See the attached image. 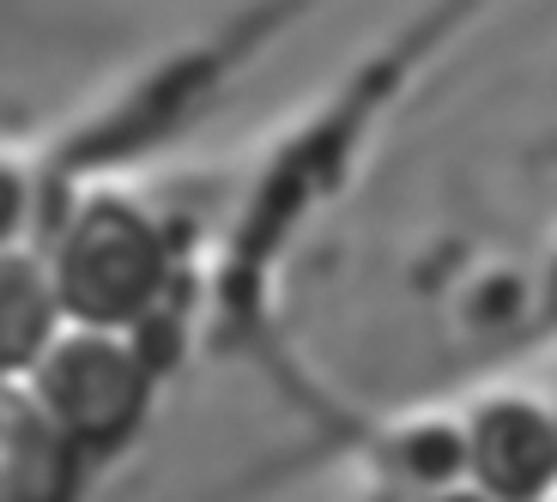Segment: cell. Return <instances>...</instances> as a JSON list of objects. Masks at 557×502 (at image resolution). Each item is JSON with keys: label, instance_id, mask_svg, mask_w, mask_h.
Segmentation results:
<instances>
[{"label": "cell", "instance_id": "12", "mask_svg": "<svg viewBox=\"0 0 557 502\" xmlns=\"http://www.w3.org/2000/svg\"><path fill=\"white\" fill-rule=\"evenodd\" d=\"M545 502H557V490H552V497H545Z\"/></svg>", "mask_w": 557, "mask_h": 502}, {"label": "cell", "instance_id": "5", "mask_svg": "<svg viewBox=\"0 0 557 502\" xmlns=\"http://www.w3.org/2000/svg\"><path fill=\"white\" fill-rule=\"evenodd\" d=\"M55 334L61 309L42 273V254L0 249V381H25Z\"/></svg>", "mask_w": 557, "mask_h": 502}, {"label": "cell", "instance_id": "10", "mask_svg": "<svg viewBox=\"0 0 557 502\" xmlns=\"http://www.w3.org/2000/svg\"><path fill=\"white\" fill-rule=\"evenodd\" d=\"M545 297H552V315H557V254H552V273H545Z\"/></svg>", "mask_w": 557, "mask_h": 502}, {"label": "cell", "instance_id": "3", "mask_svg": "<svg viewBox=\"0 0 557 502\" xmlns=\"http://www.w3.org/2000/svg\"><path fill=\"white\" fill-rule=\"evenodd\" d=\"M467 473L491 502H545L557 490V430L552 405L533 400H485L467 418Z\"/></svg>", "mask_w": 557, "mask_h": 502}, {"label": "cell", "instance_id": "9", "mask_svg": "<svg viewBox=\"0 0 557 502\" xmlns=\"http://www.w3.org/2000/svg\"><path fill=\"white\" fill-rule=\"evenodd\" d=\"M431 502H491V497H479V490H460V485H455V490H436Z\"/></svg>", "mask_w": 557, "mask_h": 502}, {"label": "cell", "instance_id": "8", "mask_svg": "<svg viewBox=\"0 0 557 502\" xmlns=\"http://www.w3.org/2000/svg\"><path fill=\"white\" fill-rule=\"evenodd\" d=\"M25 206H30V188H25V176L0 164V249H13L18 224H25Z\"/></svg>", "mask_w": 557, "mask_h": 502}, {"label": "cell", "instance_id": "1", "mask_svg": "<svg viewBox=\"0 0 557 502\" xmlns=\"http://www.w3.org/2000/svg\"><path fill=\"white\" fill-rule=\"evenodd\" d=\"M42 273H49V291H55L61 327L127 334L164 297L170 249L139 206L98 194L61 218L55 242L42 254Z\"/></svg>", "mask_w": 557, "mask_h": 502}, {"label": "cell", "instance_id": "4", "mask_svg": "<svg viewBox=\"0 0 557 502\" xmlns=\"http://www.w3.org/2000/svg\"><path fill=\"white\" fill-rule=\"evenodd\" d=\"M73 461L79 454L30 405L25 381H0V502H67Z\"/></svg>", "mask_w": 557, "mask_h": 502}, {"label": "cell", "instance_id": "7", "mask_svg": "<svg viewBox=\"0 0 557 502\" xmlns=\"http://www.w3.org/2000/svg\"><path fill=\"white\" fill-rule=\"evenodd\" d=\"M122 346H127V357L146 369V381L152 376H164V369H176V357H182V322H176V309H146L134 327L122 334Z\"/></svg>", "mask_w": 557, "mask_h": 502}, {"label": "cell", "instance_id": "2", "mask_svg": "<svg viewBox=\"0 0 557 502\" xmlns=\"http://www.w3.org/2000/svg\"><path fill=\"white\" fill-rule=\"evenodd\" d=\"M25 393L42 418L61 430V442L79 448H110L146 412V369L127 357L122 334H85V327H61L49 339L37 363L25 376Z\"/></svg>", "mask_w": 557, "mask_h": 502}, {"label": "cell", "instance_id": "11", "mask_svg": "<svg viewBox=\"0 0 557 502\" xmlns=\"http://www.w3.org/2000/svg\"><path fill=\"white\" fill-rule=\"evenodd\" d=\"M552 430H557V405H552Z\"/></svg>", "mask_w": 557, "mask_h": 502}, {"label": "cell", "instance_id": "6", "mask_svg": "<svg viewBox=\"0 0 557 502\" xmlns=\"http://www.w3.org/2000/svg\"><path fill=\"white\" fill-rule=\"evenodd\" d=\"M400 473L431 490H455V478L467 473V436L455 424H418L400 436Z\"/></svg>", "mask_w": 557, "mask_h": 502}]
</instances>
